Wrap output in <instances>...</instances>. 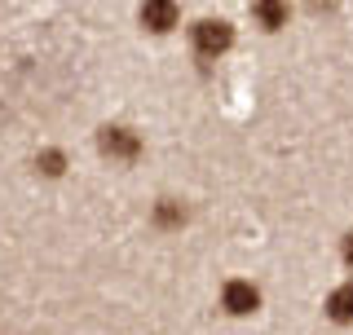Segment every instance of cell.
I'll list each match as a JSON object with an SVG mask.
<instances>
[{
  "mask_svg": "<svg viewBox=\"0 0 353 335\" xmlns=\"http://www.w3.org/2000/svg\"><path fill=\"white\" fill-rule=\"evenodd\" d=\"M141 27L154 31V36H168V31L181 22V5L176 0H141Z\"/></svg>",
  "mask_w": 353,
  "mask_h": 335,
  "instance_id": "obj_4",
  "label": "cell"
},
{
  "mask_svg": "<svg viewBox=\"0 0 353 335\" xmlns=\"http://www.w3.org/2000/svg\"><path fill=\"white\" fill-rule=\"evenodd\" d=\"M154 225L159 230H181L185 225V207L176 203V199H159V203H154Z\"/></svg>",
  "mask_w": 353,
  "mask_h": 335,
  "instance_id": "obj_7",
  "label": "cell"
},
{
  "mask_svg": "<svg viewBox=\"0 0 353 335\" xmlns=\"http://www.w3.org/2000/svg\"><path fill=\"white\" fill-rule=\"evenodd\" d=\"M221 309H225L230 318H248L261 309V292L248 283V278H230L225 287H221Z\"/></svg>",
  "mask_w": 353,
  "mask_h": 335,
  "instance_id": "obj_3",
  "label": "cell"
},
{
  "mask_svg": "<svg viewBox=\"0 0 353 335\" xmlns=\"http://www.w3.org/2000/svg\"><path fill=\"white\" fill-rule=\"evenodd\" d=\"M97 150H102L110 163H132L141 154V137L132 128H124V124H106L97 132Z\"/></svg>",
  "mask_w": 353,
  "mask_h": 335,
  "instance_id": "obj_2",
  "label": "cell"
},
{
  "mask_svg": "<svg viewBox=\"0 0 353 335\" xmlns=\"http://www.w3.org/2000/svg\"><path fill=\"white\" fill-rule=\"evenodd\" d=\"M336 0H309V9H331Z\"/></svg>",
  "mask_w": 353,
  "mask_h": 335,
  "instance_id": "obj_10",
  "label": "cell"
},
{
  "mask_svg": "<svg viewBox=\"0 0 353 335\" xmlns=\"http://www.w3.org/2000/svg\"><path fill=\"white\" fill-rule=\"evenodd\" d=\"M36 172L40 176H62L66 172V154L62 150H40L36 154Z\"/></svg>",
  "mask_w": 353,
  "mask_h": 335,
  "instance_id": "obj_8",
  "label": "cell"
},
{
  "mask_svg": "<svg viewBox=\"0 0 353 335\" xmlns=\"http://www.w3.org/2000/svg\"><path fill=\"white\" fill-rule=\"evenodd\" d=\"M340 256H345V265L353 270V234H345V243H340Z\"/></svg>",
  "mask_w": 353,
  "mask_h": 335,
  "instance_id": "obj_9",
  "label": "cell"
},
{
  "mask_svg": "<svg viewBox=\"0 0 353 335\" xmlns=\"http://www.w3.org/2000/svg\"><path fill=\"white\" fill-rule=\"evenodd\" d=\"M252 18H256V27L261 31H283L287 27V18H292V5L287 0H252Z\"/></svg>",
  "mask_w": 353,
  "mask_h": 335,
  "instance_id": "obj_5",
  "label": "cell"
},
{
  "mask_svg": "<svg viewBox=\"0 0 353 335\" xmlns=\"http://www.w3.org/2000/svg\"><path fill=\"white\" fill-rule=\"evenodd\" d=\"M327 318L340 322V327H349V322H353V283H340L336 292L327 296Z\"/></svg>",
  "mask_w": 353,
  "mask_h": 335,
  "instance_id": "obj_6",
  "label": "cell"
},
{
  "mask_svg": "<svg viewBox=\"0 0 353 335\" xmlns=\"http://www.w3.org/2000/svg\"><path fill=\"white\" fill-rule=\"evenodd\" d=\"M230 44H234V27H230L225 18H199L194 27H190V49H194L203 62L225 58Z\"/></svg>",
  "mask_w": 353,
  "mask_h": 335,
  "instance_id": "obj_1",
  "label": "cell"
}]
</instances>
